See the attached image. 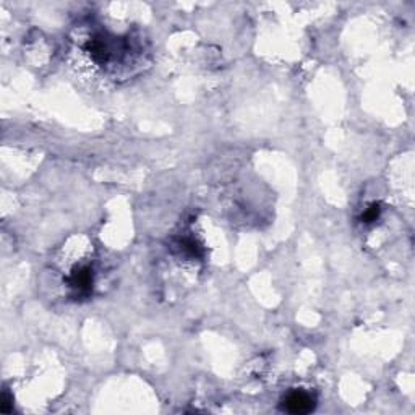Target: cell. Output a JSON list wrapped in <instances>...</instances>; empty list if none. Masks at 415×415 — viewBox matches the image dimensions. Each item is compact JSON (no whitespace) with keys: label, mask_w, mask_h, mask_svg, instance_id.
Segmentation results:
<instances>
[{"label":"cell","mask_w":415,"mask_h":415,"mask_svg":"<svg viewBox=\"0 0 415 415\" xmlns=\"http://www.w3.org/2000/svg\"><path fill=\"white\" fill-rule=\"evenodd\" d=\"M180 251H184L185 255L192 256V258H198L201 256V250H200V245L197 242H193L192 238H182L180 242Z\"/></svg>","instance_id":"3"},{"label":"cell","mask_w":415,"mask_h":415,"mask_svg":"<svg viewBox=\"0 0 415 415\" xmlns=\"http://www.w3.org/2000/svg\"><path fill=\"white\" fill-rule=\"evenodd\" d=\"M0 401H2V402H0V411H2L3 414H10L11 412V406H13L10 394L8 393H3L2 394V399H0Z\"/></svg>","instance_id":"5"},{"label":"cell","mask_w":415,"mask_h":415,"mask_svg":"<svg viewBox=\"0 0 415 415\" xmlns=\"http://www.w3.org/2000/svg\"><path fill=\"white\" fill-rule=\"evenodd\" d=\"M68 282L70 287L76 290L78 295H88L93 287V269L88 266H81L71 272Z\"/></svg>","instance_id":"2"},{"label":"cell","mask_w":415,"mask_h":415,"mask_svg":"<svg viewBox=\"0 0 415 415\" xmlns=\"http://www.w3.org/2000/svg\"><path fill=\"white\" fill-rule=\"evenodd\" d=\"M282 409L289 414H308L315 409V398L305 391H292L282 401Z\"/></svg>","instance_id":"1"},{"label":"cell","mask_w":415,"mask_h":415,"mask_svg":"<svg viewBox=\"0 0 415 415\" xmlns=\"http://www.w3.org/2000/svg\"><path fill=\"white\" fill-rule=\"evenodd\" d=\"M380 206L378 205H372V206H368L367 209H365V212L362 214V222H365V224H372V222H375L376 219L380 217Z\"/></svg>","instance_id":"4"}]
</instances>
